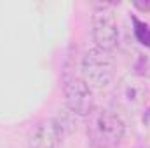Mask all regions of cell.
<instances>
[{
  "label": "cell",
  "instance_id": "5b68a950",
  "mask_svg": "<svg viewBox=\"0 0 150 148\" xmlns=\"http://www.w3.org/2000/svg\"><path fill=\"white\" fill-rule=\"evenodd\" d=\"M63 141V125L56 118H44L37 122L26 140L28 148H59Z\"/></svg>",
  "mask_w": 150,
  "mask_h": 148
},
{
  "label": "cell",
  "instance_id": "277c9868",
  "mask_svg": "<svg viewBox=\"0 0 150 148\" xmlns=\"http://www.w3.org/2000/svg\"><path fill=\"white\" fill-rule=\"evenodd\" d=\"M65 103L68 110L79 117H91L94 111V96L93 89L77 75H65L63 84Z\"/></svg>",
  "mask_w": 150,
  "mask_h": 148
},
{
  "label": "cell",
  "instance_id": "3957f363",
  "mask_svg": "<svg viewBox=\"0 0 150 148\" xmlns=\"http://www.w3.org/2000/svg\"><path fill=\"white\" fill-rule=\"evenodd\" d=\"M93 40L98 49L108 52L119 44V25L110 4H101L93 12Z\"/></svg>",
  "mask_w": 150,
  "mask_h": 148
},
{
  "label": "cell",
  "instance_id": "52a82bcc",
  "mask_svg": "<svg viewBox=\"0 0 150 148\" xmlns=\"http://www.w3.org/2000/svg\"><path fill=\"white\" fill-rule=\"evenodd\" d=\"M133 23H134V37H136V40L142 45L150 47V25L140 21L138 18H133Z\"/></svg>",
  "mask_w": 150,
  "mask_h": 148
},
{
  "label": "cell",
  "instance_id": "6da1fadb",
  "mask_svg": "<svg viewBox=\"0 0 150 148\" xmlns=\"http://www.w3.org/2000/svg\"><path fill=\"white\" fill-rule=\"evenodd\" d=\"M115 77V61L108 51L93 47L80 61V78L96 91L107 89Z\"/></svg>",
  "mask_w": 150,
  "mask_h": 148
},
{
  "label": "cell",
  "instance_id": "ba28073f",
  "mask_svg": "<svg viewBox=\"0 0 150 148\" xmlns=\"http://www.w3.org/2000/svg\"><path fill=\"white\" fill-rule=\"evenodd\" d=\"M133 5L138 9V11H142V12H150V0H136V2H133Z\"/></svg>",
  "mask_w": 150,
  "mask_h": 148
},
{
  "label": "cell",
  "instance_id": "7a4b0ae2",
  "mask_svg": "<svg viewBox=\"0 0 150 148\" xmlns=\"http://www.w3.org/2000/svg\"><path fill=\"white\" fill-rule=\"evenodd\" d=\"M89 134L96 147L113 148L124 140L126 124L117 111L103 108L93 115V122L89 125Z\"/></svg>",
  "mask_w": 150,
  "mask_h": 148
},
{
  "label": "cell",
  "instance_id": "8992f818",
  "mask_svg": "<svg viewBox=\"0 0 150 148\" xmlns=\"http://www.w3.org/2000/svg\"><path fill=\"white\" fill-rule=\"evenodd\" d=\"M149 85L138 75H129L119 84V98L129 108H142L149 101Z\"/></svg>",
  "mask_w": 150,
  "mask_h": 148
}]
</instances>
